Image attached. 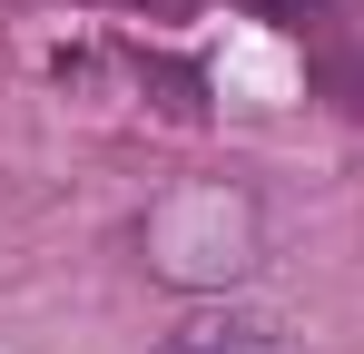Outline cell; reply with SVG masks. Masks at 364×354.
<instances>
[{"label":"cell","instance_id":"6da1fadb","mask_svg":"<svg viewBox=\"0 0 364 354\" xmlns=\"http://www.w3.org/2000/svg\"><path fill=\"white\" fill-rule=\"evenodd\" d=\"M246 246H256V207L227 197V187H187L148 217V256L168 276H237Z\"/></svg>","mask_w":364,"mask_h":354},{"label":"cell","instance_id":"7a4b0ae2","mask_svg":"<svg viewBox=\"0 0 364 354\" xmlns=\"http://www.w3.org/2000/svg\"><path fill=\"white\" fill-rule=\"evenodd\" d=\"M158 354H276L266 315H187L178 335H158Z\"/></svg>","mask_w":364,"mask_h":354},{"label":"cell","instance_id":"3957f363","mask_svg":"<svg viewBox=\"0 0 364 354\" xmlns=\"http://www.w3.org/2000/svg\"><path fill=\"white\" fill-rule=\"evenodd\" d=\"M109 10H138V20H187L197 0H109Z\"/></svg>","mask_w":364,"mask_h":354}]
</instances>
